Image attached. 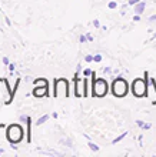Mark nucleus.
Segmentation results:
<instances>
[{
  "label": "nucleus",
  "mask_w": 156,
  "mask_h": 157,
  "mask_svg": "<svg viewBox=\"0 0 156 157\" xmlns=\"http://www.w3.org/2000/svg\"><path fill=\"white\" fill-rule=\"evenodd\" d=\"M109 86L105 78H96V73H92V96L93 97H103L107 94Z\"/></svg>",
  "instance_id": "1"
},
{
  "label": "nucleus",
  "mask_w": 156,
  "mask_h": 157,
  "mask_svg": "<svg viewBox=\"0 0 156 157\" xmlns=\"http://www.w3.org/2000/svg\"><path fill=\"white\" fill-rule=\"evenodd\" d=\"M6 137L12 144H16L23 139V128L20 127V124H10L6 132Z\"/></svg>",
  "instance_id": "2"
},
{
  "label": "nucleus",
  "mask_w": 156,
  "mask_h": 157,
  "mask_svg": "<svg viewBox=\"0 0 156 157\" xmlns=\"http://www.w3.org/2000/svg\"><path fill=\"white\" fill-rule=\"evenodd\" d=\"M69 97L70 90H69V82L66 78H56L54 80V89H53V97Z\"/></svg>",
  "instance_id": "3"
},
{
  "label": "nucleus",
  "mask_w": 156,
  "mask_h": 157,
  "mask_svg": "<svg viewBox=\"0 0 156 157\" xmlns=\"http://www.w3.org/2000/svg\"><path fill=\"white\" fill-rule=\"evenodd\" d=\"M112 91H113V94L116 97H123V96L127 94V91H129V86H127V83L125 78L122 77H118L113 82L112 84Z\"/></svg>",
  "instance_id": "4"
},
{
  "label": "nucleus",
  "mask_w": 156,
  "mask_h": 157,
  "mask_svg": "<svg viewBox=\"0 0 156 157\" xmlns=\"http://www.w3.org/2000/svg\"><path fill=\"white\" fill-rule=\"evenodd\" d=\"M132 91L136 97H143L148 93V80L146 78H136L132 83Z\"/></svg>",
  "instance_id": "5"
},
{
  "label": "nucleus",
  "mask_w": 156,
  "mask_h": 157,
  "mask_svg": "<svg viewBox=\"0 0 156 157\" xmlns=\"http://www.w3.org/2000/svg\"><path fill=\"white\" fill-rule=\"evenodd\" d=\"M0 91H2V97H4V103L6 104H10L13 100V96H12V90L9 87V83L6 78H0Z\"/></svg>",
  "instance_id": "6"
},
{
  "label": "nucleus",
  "mask_w": 156,
  "mask_h": 157,
  "mask_svg": "<svg viewBox=\"0 0 156 157\" xmlns=\"http://www.w3.org/2000/svg\"><path fill=\"white\" fill-rule=\"evenodd\" d=\"M145 77L148 80V93H146V94L153 100V103H156V83L153 78L150 80V78L148 77V73H145Z\"/></svg>",
  "instance_id": "7"
},
{
  "label": "nucleus",
  "mask_w": 156,
  "mask_h": 157,
  "mask_svg": "<svg viewBox=\"0 0 156 157\" xmlns=\"http://www.w3.org/2000/svg\"><path fill=\"white\" fill-rule=\"evenodd\" d=\"M73 83H74V96L76 97H83V78H79L78 76H74Z\"/></svg>",
  "instance_id": "8"
},
{
  "label": "nucleus",
  "mask_w": 156,
  "mask_h": 157,
  "mask_svg": "<svg viewBox=\"0 0 156 157\" xmlns=\"http://www.w3.org/2000/svg\"><path fill=\"white\" fill-rule=\"evenodd\" d=\"M47 94H49V87L34 86V89H33V96L34 97H45Z\"/></svg>",
  "instance_id": "9"
},
{
  "label": "nucleus",
  "mask_w": 156,
  "mask_h": 157,
  "mask_svg": "<svg viewBox=\"0 0 156 157\" xmlns=\"http://www.w3.org/2000/svg\"><path fill=\"white\" fill-rule=\"evenodd\" d=\"M26 126H27V133H26V136H27V143H30L32 141V119L30 117H27V120H26Z\"/></svg>",
  "instance_id": "10"
},
{
  "label": "nucleus",
  "mask_w": 156,
  "mask_h": 157,
  "mask_svg": "<svg viewBox=\"0 0 156 157\" xmlns=\"http://www.w3.org/2000/svg\"><path fill=\"white\" fill-rule=\"evenodd\" d=\"M33 84L34 86H42V87H49V82L46 78H36V80H33Z\"/></svg>",
  "instance_id": "11"
},
{
  "label": "nucleus",
  "mask_w": 156,
  "mask_h": 157,
  "mask_svg": "<svg viewBox=\"0 0 156 157\" xmlns=\"http://www.w3.org/2000/svg\"><path fill=\"white\" fill-rule=\"evenodd\" d=\"M145 6H146L145 0H143V2H139V3L136 4V7H135V13H136V14H142V13L145 12Z\"/></svg>",
  "instance_id": "12"
},
{
  "label": "nucleus",
  "mask_w": 156,
  "mask_h": 157,
  "mask_svg": "<svg viewBox=\"0 0 156 157\" xmlns=\"http://www.w3.org/2000/svg\"><path fill=\"white\" fill-rule=\"evenodd\" d=\"M87 90H89V82H87V77H85L83 78V97H87V96H89Z\"/></svg>",
  "instance_id": "13"
},
{
  "label": "nucleus",
  "mask_w": 156,
  "mask_h": 157,
  "mask_svg": "<svg viewBox=\"0 0 156 157\" xmlns=\"http://www.w3.org/2000/svg\"><path fill=\"white\" fill-rule=\"evenodd\" d=\"M47 120H49V114H45V116H42L40 119H37V126H42V124L43 123H46V121H47Z\"/></svg>",
  "instance_id": "14"
},
{
  "label": "nucleus",
  "mask_w": 156,
  "mask_h": 157,
  "mask_svg": "<svg viewBox=\"0 0 156 157\" xmlns=\"http://www.w3.org/2000/svg\"><path fill=\"white\" fill-rule=\"evenodd\" d=\"M126 134H127V133H123V134H120L119 137H116V139H113V140H112V144H116V143H118V141L123 140L125 137H126Z\"/></svg>",
  "instance_id": "15"
},
{
  "label": "nucleus",
  "mask_w": 156,
  "mask_h": 157,
  "mask_svg": "<svg viewBox=\"0 0 156 157\" xmlns=\"http://www.w3.org/2000/svg\"><path fill=\"white\" fill-rule=\"evenodd\" d=\"M87 146H89V149H90L92 151H98V150H99V146L94 144V143H92V141H89V144H87Z\"/></svg>",
  "instance_id": "16"
},
{
  "label": "nucleus",
  "mask_w": 156,
  "mask_h": 157,
  "mask_svg": "<svg viewBox=\"0 0 156 157\" xmlns=\"http://www.w3.org/2000/svg\"><path fill=\"white\" fill-rule=\"evenodd\" d=\"M92 73H93V71H92L90 69H85V70H83V76H86V77L92 76Z\"/></svg>",
  "instance_id": "17"
},
{
  "label": "nucleus",
  "mask_w": 156,
  "mask_h": 157,
  "mask_svg": "<svg viewBox=\"0 0 156 157\" xmlns=\"http://www.w3.org/2000/svg\"><path fill=\"white\" fill-rule=\"evenodd\" d=\"M93 60H94L96 63L102 62V56H100V54H94V56H93Z\"/></svg>",
  "instance_id": "18"
},
{
  "label": "nucleus",
  "mask_w": 156,
  "mask_h": 157,
  "mask_svg": "<svg viewBox=\"0 0 156 157\" xmlns=\"http://www.w3.org/2000/svg\"><path fill=\"white\" fill-rule=\"evenodd\" d=\"M107 7L109 9H116L118 7V3H116V2H110V3L107 4Z\"/></svg>",
  "instance_id": "19"
},
{
  "label": "nucleus",
  "mask_w": 156,
  "mask_h": 157,
  "mask_svg": "<svg viewBox=\"0 0 156 157\" xmlns=\"http://www.w3.org/2000/svg\"><path fill=\"white\" fill-rule=\"evenodd\" d=\"M79 40H80V43H86L87 40H89V39H87V36H80V37H79Z\"/></svg>",
  "instance_id": "20"
},
{
  "label": "nucleus",
  "mask_w": 156,
  "mask_h": 157,
  "mask_svg": "<svg viewBox=\"0 0 156 157\" xmlns=\"http://www.w3.org/2000/svg\"><path fill=\"white\" fill-rule=\"evenodd\" d=\"M85 62H87V63L93 62V56H86V57H85Z\"/></svg>",
  "instance_id": "21"
},
{
  "label": "nucleus",
  "mask_w": 156,
  "mask_h": 157,
  "mask_svg": "<svg viewBox=\"0 0 156 157\" xmlns=\"http://www.w3.org/2000/svg\"><path fill=\"white\" fill-rule=\"evenodd\" d=\"M140 0H129V4H138Z\"/></svg>",
  "instance_id": "22"
},
{
  "label": "nucleus",
  "mask_w": 156,
  "mask_h": 157,
  "mask_svg": "<svg viewBox=\"0 0 156 157\" xmlns=\"http://www.w3.org/2000/svg\"><path fill=\"white\" fill-rule=\"evenodd\" d=\"M93 25H94V27H100V23H99V20H94Z\"/></svg>",
  "instance_id": "23"
},
{
  "label": "nucleus",
  "mask_w": 156,
  "mask_h": 157,
  "mask_svg": "<svg viewBox=\"0 0 156 157\" xmlns=\"http://www.w3.org/2000/svg\"><path fill=\"white\" fill-rule=\"evenodd\" d=\"M136 123H138V126H139V127H143V126H145V124H143V121H140V120H138Z\"/></svg>",
  "instance_id": "24"
},
{
  "label": "nucleus",
  "mask_w": 156,
  "mask_h": 157,
  "mask_svg": "<svg viewBox=\"0 0 156 157\" xmlns=\"http://www.w3.org/2000/svg\"><path fill=\"white\" fill-rule=\"evenodd\" d=\"M139 16H140V14H136V16L133 17V20H135V21H139V20H140V17H139Z\"/></svg>",
  "instance_id": "25"
},
{
  "label": "nucleus",
  "mask_w": 156,
  "mask_h": 157,
  "mask_svg": "<svg viewBox=\"0 0 156 157\" xmlns=\"http://www.w3.org/2000/svg\"><path fill=\"white\" fill-rule=\"evenodd\" d=\"M9 70H10V71L14 70V64H9Z\"/></svg>",
  "instance_id": "26"
},
{
  "label": "nucleus",
  "mask_w": 156,
  "mask_h": 157,
  "mask_svg": "<svg viewBox=\"0 0 156 157\" xmlns=\"http://www.w3.org/2000/svg\"><path fill=\"white\" fill-rule=\"evenodd\" d=\"M27 120V116H20V121H26Z\"/></svg>",
  "instance_id": "27"
},
{
  "label": "nucleus",
  "mask_w": 156,
  "mask_h": 157,
  "mask_svg": "<svg viewBox=\"0 0 156 157\" xmlns=\"http://www.w3.org/2000/svg\"><path fill=\"white\" fill-rule=\"evenodd\" d=\"M6 128V124H0V133H2V130H4Z\"/></svg>",
  "instance_id": "28"
},
{
  "label": "nucleus",
  "mask_w": 156,
  "mask_h": 157,
  "mask_svg": "<svg viewBox=\"0 0 156 157\" xmlns=\"http://www.w3.org/2000/svg\"><path fill=\"white\" fill-rule=\"evenodd\" d=\"M3 63H4V64H9V59L7 57H3Z\"/></svg>",
  "instance_id": "29"
},
{
  "label": "nucleus",
  "mask_w": 156,
  "mask_h": 157,
  "mask_svg": "<svg viewBox=\"0 0 156 157\" xmlns=\"http://www.w3.org/2000/svg\"><path fill=\"white\" fill-rule=\"evenodd\" d=\"M149 20H156V14H155V16H150V17H149Z\"/></svg>",
  "instance_id": "30"
},
{
  "label": "nucleus",
  "mask_w": 156,
  "mask_h": 157,
  "mask_svg": "<svg viewBox=\"0 0 156 157\" xmlns=\"http://www.w3.org/2000/svg\"><path fill=\"white\" fill-rule=\"evenodd\" d=\"M3 153H4V150H3V149H0V154H3Z\"/></svg>",
  "instance_id": "31"
}]
</instances>
